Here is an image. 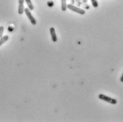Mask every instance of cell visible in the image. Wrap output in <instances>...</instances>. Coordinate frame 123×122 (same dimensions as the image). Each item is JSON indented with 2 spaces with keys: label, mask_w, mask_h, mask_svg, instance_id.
Returning a JSON list of instances; mask_svg holds the SVG:
<instances>
[{
  "label": "cell",
  "mask_w": 123,
  "mask_h": 122,
  "mask_svg": "<svg viewBox=\"0 0 123 122\" xmlns=\"http://www.w3.org/2000/svg\"><path fill=\"white\" fill-rule=\"evenodd\" d=\"M67 8H68L69 10H71V11H72L74 12L77 13L81 14V15H84L85 13H86L84 9H82L81 8H79V7L74 6L73 4H67Z\"/></svg>",
  "instance_id": "1"
},
{
  "label": "cell",
  "mask_w": 123,
  "mask_h": 122,
  "mask_svg": "<svg viewBox=\"0 0 123 122\" xmlns=\"http://www.w3.org/2000/svg\"><path fill=\"white\" fill-rule=\"evenodd\" d=\"M98 98L103 100V101H105L107 102H109L112 105H115L117 104V100L114 98H112L111 97H108L107 95H103V94H100L98 95Z\"/></svg>",
  "instance_id": "2"
},
{
  "label": "cell",
  "mask_w": 123,
  "mask_h": 122,
  "mask_svg": "<svg viewBox=\"0 0 123 122\" xmlns=\"http://www.w3.org/2000/svg\"><path fill=\"white\" fill-rule=\"evenodd\" d=\"M24 12L25 13V15H26V16L28 18V20L30 21V22H31V23L33 25H36L37 23V22H36V20L35 19V18L33 16V15H32V13H31V11L27 8V9H24Z\"/></svg>",
  "instance_id": "3"
},
{
  "label": "cell",
  "mask_w": 123,
  "mask_h": 122,
  "mask_svg": "<svg viewBox=\"0 0 123 122\" xmlns=\"http://www.w3.org/2000/svg\"><path fill=\"white\" fill-rule=\"evenodd\" d=\"M49 31H50V35H51V37H52V40L54 42H56L57 41V36L56 35V32H55V28L53 27H51L50 29H49Z\"/></svg>",
  "instance_id": "4"
},
{
  "label": "cell",
  "mask_w": 123,
  "mask_h": 122,
  "mask_svg": "<svg viewBox=\"0 0 123 122\" xmlns=\"http://www.w3.org/2000/svg\"><path fill=\"white\" fill-rule=\"evenodd\" d=\"M24 1H25L26 4H27V6H28V9L30 11H33V10L34 9V6H33V4H32V1H31V0H24Z\"/></svg>",
  "instance_id": "5"
},
{
  "label": "cell",
  "mask_w": 123,
  "mask_h": 122,
  "mask_svg": "<svg viewBox=\"0 0 123 122\" xmlns=\"http://www.w3.org/2000/svg\"><path fill=\"white\" fill-rule=\"evenodd\" d=\"M9 40V36L8 35H5V36H2L0 38V46H1L4 42H6L7 40Z\"/></svg>",
  "instance_id": "6"
},
{
  "label": "cell",
  "mask_w": 123,
  "mask_h": 122,
  "mask_svg": "<svg viewBox=\"0 0 123 122\" xmlns=\"http://www.w3.org/2000/svg\"><path fill=\"white\" fill-rule=\"evenodd\" d=\"M24 12V4H19L18 5V13L21 15Z\"/></svg>",
  "instance_id": "7"
},
{
  "label": "cell",
  "mask_w": 123,
  "mask_h": 122,
  "mask_svg": "<svg viewBox=\"0 0 123 122\" xmlns=\"http://www.w3.org/2000/svg\"><path fill=\"white\" fill-rule=\"evenodd\" d=\"M62 1V10L65 12L67 10V0H61Z\"/></svg>",
  "instance_id": "8"
},
{
  "label": "cell",
  "mask_w": 123,
  "mask_h": 122,
  "mask_svg": "<svg viewBox=\"0 0 123 122\" xmlns=\"http://www.w3.org/2000/svg\"><path fill=\"white\" fill-rule=\"evenodd\" d=\"M91 1L94 8H97L98 6V2L97 1V0H91Z\"/></svg>",
  "instance_id": "9"
},
{
  "label": "cell",
  "mask_w": 123,
  "mask_h": 122,
  "mask_svg": "<svg viewBox=\"0 0 123 122\" xmlns=\"http://www.w3.org/2000/svg\"><path fill=\"white\" fill-rule=\"evenodd\" d=\"M4 30V28L3 26H0V38L3 36Z\"/></svg>",
  "instance_id": "10"
},
{
  "label": "cell",
  "mask_w": 123,
  "mask_h": 122,
  "mask_svg": "<svg viewBox=\"0 0 123 122\" xmlns=\"http://www.w3.org/2000/svg\"><path fill=\"white\" fill-rule=\"evenodd\" d=\"M48 5L49 7H52L54 6V3H53V1H48Z\"/></svg>",
  "instance_id": "11"
},
{
  "label": "cell",
  "mask_w": 123,
  "mask_h": 122,
  "mask_svg": "<svg viewBox=\"0 0 123 122\" xmlns=\"http://www.w3.org/2000/svg\"><path fill=\"white\" fill-rule=\"evenodd\" d=\"M24 0H18L19 4H24Z\"/></svg>",
  "instance_id": "12"
},
{
  "label": "cell",
  "mask_w": 123,
  "mask_h": 122,
  "mask_svg": "<svg viewBox=\"0 0 123 122\" xmlns=\"http://www.w3.org/2000/svg\"><path fill=\"white\" fill-rule=\"evenodd\" d=\"M78 3H79V4H81V0H76Z\"/></svg>",
  "instance_id": "13"
},
{
  "label": "cell",
  "mask_w": 123,
  "mask_h": 122,
  "mask_svg": "<svg viewBox=\"0 0 123 122\" xmlns=\"http://www.w3.org/2000/svg\"><path fill=\"white\" fill-rule=\"evenodd\" d=\"M123 75H122V76H121V78H120V81H121V82H123Z\"/></svg>",
  "instance_id": "14"
},
{
  "label": "cell",
  "mask_w": 123,
  "mask_h": 122,
  "mask_svg": "<svg viewBox=\"0 0 123 122\" xmlns=\"http://www.w3.org/2000/svg\"><path fill=\"white\" fill-rule=\"evenodd\" d=\"M82 1H83V2H84V3H85V4L87 3V1H88V0H82Z\"/></svg>",
  "instance_id": "15"
}]
</instances>
